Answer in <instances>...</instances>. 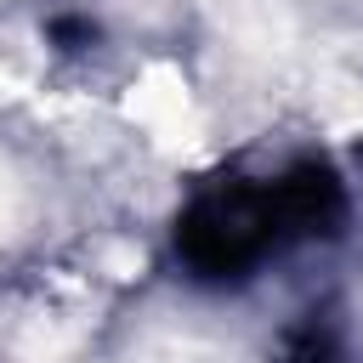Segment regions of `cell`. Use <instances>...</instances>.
Listing matches in <instances>:
<instances>
[{
    "mask_svg": "<svg viewBox=\"0 0 363 363\" xmlns=\"http://www.w3.org/2000/svg\"><path fill=\"white\" fill-rule=\"evenodd\" d=\"M357 176L323 147H284L216 164L199 176L170 227L164 255L187 289L244 295L272 272L318 255L352 233Z\"/></svg>",
    "mask_w": 363,
    "mask_h": 363,
    "instance_id": "cell-1",
    "label": "cell"
},
{
    "mask_svg": "<svg viewBox=\"0 0 363 363\" xmlns=\"http://www.w3.org/2000/svg\"><path fill=\"white\" fill-rule=\"evenodd\" d=\"M352 176H357V187H363V142H357V153H352Z\"/></svg>",
    "mask_w": 363,
    "mask_h": 363,
    "instance_id": "cell-2",
    "label": "cell"
}]
</instances>
